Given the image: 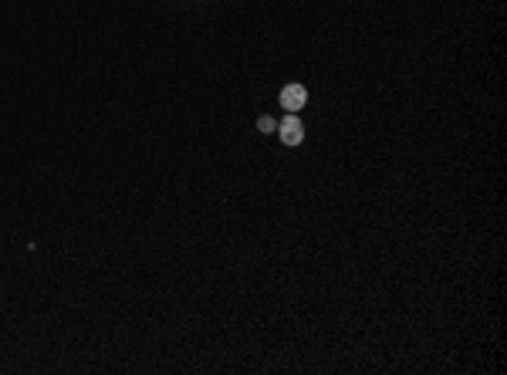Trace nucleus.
I'll return each instance as SVG.
<instances>
[{"instance_id": "f03ea898", "label": "nucleus", "mask_w": 507, "mask_h": 375, "mask_svg": "<svg viewBox=\"0 0 507 375\" xmlns=\"http://www.w3.org/2000/svg\"><path fill=\"white\" fill-rule=\"evenodd\" d=\"M277 132H281L285 145H301V139H304V125H301V118L295 112H287L285 122H277Z\"/></svg>"}, {"instance_id": "f257e3e1", "label": "nucleus", "mask_w": 507, "mask_h": 375, "mask_svg": "<svg viewBox=\"0 0 507 375\" xmlns=\"http://www.w3.org/2000/svg\"><path fill=\"white\" fill-rule=\"evenodd\" d=\"M304 102H308V88H304V85L291 81V85L281 88V108H287V112L298 115V108H304Z\"/></svg>"}, {"instance_id": "7ed1b4c3", "label": "nucleus", "mask_w": 507, "mask_h": 375, "mask_svg": "<svg viewBox=\"0 0 507 375\" xmlns=\"http://www.w3.org/2000/svg\"><path fill=\"white\" fill-rule=\"evenodd\" d=\"M257 129H260V132H277V122H274L271 115H260V118H257Z\"/></svg>"}]
</instances>
